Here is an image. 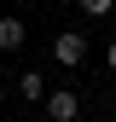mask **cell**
I'll return each mask as SVG.
<instances>
[{
    "label": "cell",
    "instance_id": "obj_4",
    "mask_svg": "<svg viewBox=\"0 0 116 122\" xmlns=\"http://www.w3.org/2000/svg\"><path fill=\"white\" fill-rule=\"evenodd\" d=\"M18 99L41 105V99H47V76H41V70H23V76H18Z\"/></svg>",
    "mask_w": 116,
    "mask_h": 122
},
{
    "label": "cell",
    "instance_id": "obj_8",
    "mask_svg": "<svg viewBox=\"0 0 116 122\" xmlns=\"http://www.w3.org/2000/svg\"><path fill=\"white\" fill-rule=\"evenodd\" d=\"M0 105H6V87H0Z\"/></svg>",
    "mask_w": 116,
    "mask_h": 122
},
{
    "label": "cell",
    "instance_id": "obj_9",
    "mask_svg": "<svg viewBox=\"0 0 116 122\" xmlns=\"http://www.w3.org/2000/svg\"><path fill=\"white\" fill-rule=\"evenodd\" d=\"M110 116H116V99H110Z\"/></svg>",
    "mask_w": 116,
    "mask_h": 122
},
{
    "label": "cell",
    "instance_id": "obj_5",
    "mask_svg": "<svg viewBox=\"0 0 116 122\" xmlns=\"http://www.w3.org/2000/svg\"><path fill=\"white\" fill-rule=\"evenodd\" d=\"M76 6L87 12V18H110V12H116V0H76Z\"/></svg>",
    "mask_w": 116,
    "mask_h": 122
},
{
    "label": "cell",
    "instance_id": "obj_6",
    "mask_svg": "<svg viewBox=\"0 0 116 122\" xmlns=\"http://www.w3.org/2000/svg\"><path fill=\"white\" fill-rule=\"evenodd\" d=\"M105 70H116V41H110V47H105Z\"/></svg>",
    "mask_w": 116,
    "mask_h": 122
},
{
    "label": "cell",
    "instance_id": "obj_7",
    "mask_svg": "<svg viewBox=\"0 0 116 122\" xmlns=\"http://www.w3.org/2000/svg\"><path fill=\"white\" fill-rule=\"evenodd\" d=\"M29 122H52V116H47V111H41V116H29Z\"/></svg>",
    "mask_w": 116,
    "mask_h": 122
},
{
    "label": "cell",
    "instance_id": "obj_2",
    "mask_svg": "<svg viewBox=\"0 0 116 122\" xmlns=\"http://www.w3.org/2000/svg\"><path fill=\"white\" fill-rule=\"evenodd\" d=\"M41 111H47L52 122H76V116H81V93H76V87H58V93L41 99Z\"/></svg>",
    "mask_w": 116,
    "mask_h": 122
},
{
    "label": "cell",
    "instance_id": "obj_1",
    "mask_svg": "<svg viewBox=\"0 0 116 122\" xmlns=\"http://www.w3.org/2000/svg\"><path fill=\"white\" fill-rule=\"evenodd\" d=\"M52 58H58L64 70L87 64V35H81V29H58V35H52Z\"/></svg>",
    "mask_w": 116,
    "mask_h": 122
},
{
    "label": "cell",
    "instance_id": "obj_3",
    "mask_svg": "<svg viewBox=\"0 0 116 122\" xmlns=\"http://www.w3.org/2000/svg\"><path fill=\"white\" fill-rule=\"evenodd\" d=\"M23 41H29V23L6 12V18H0V52H23Z\"/></svg>",
    "mask_w": 116,
    "mask_h": 122
}]
</instances>
